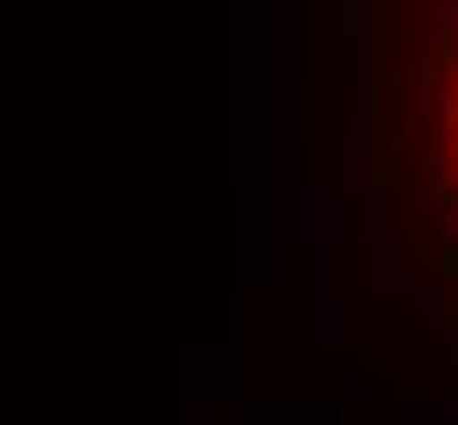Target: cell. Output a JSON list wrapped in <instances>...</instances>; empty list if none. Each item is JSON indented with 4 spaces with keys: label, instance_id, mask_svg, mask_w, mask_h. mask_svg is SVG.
<instances>
[{
    "label": "cell",
    "instance_id": "obj_1",
    "mask_svg": "<svg viewBox=\"0 0 458 425\" xmlns=\"http://www.w3.org/2000/svg\"><path fill=\"white\" fill-rule=\"evenodd\" d=\"M406 308L420 314V327H426V334H439V327H445V302H432V294H412Z\"/></svg>",
    "mask_w": 458,
    "mask_h": 425
},
{
    "label": "cell",
    "instance_id": "obj_2",
    "mask_svg": "<svg viewBox=\"0 0 458 425\" xmlns=\"http://www.w3.org/2000/svg\"><path fill=\"white\" fill-rule=\"evenodd\" d=\"M393 425H439V406H420V399H406V406L393 412Z\"/></svg>",
    "mask_w": 458,
    "mask_h": 425
}]
</instances>
